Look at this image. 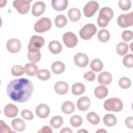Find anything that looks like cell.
Segmentation results:
<instances>
[{"label": "cell", "mask_w": 133, "mask_h": 133, "mask_svg": "<svg viewBox=\"0 0 133 133\" xmlns=\"http://www.w3.org/2000/svg\"><path fill=\"white\" fill-rule=\"evenodd\" d=\"M113 17V11L111 8L108 7L102 8L100 10L99 17L97 19L98 25L101 28L107 26Z\"/></svg>", "instance_id": "7a4b0ae2"}, {"label": "cell", "mask_w": 133, "mask_h": 133, "mask_svg": "<svg viewBox=\"0 0 133 133\" xmlns=\"http://www.w3.org/2000/svg\"><path fill=\"white\" fill-rule=\"evenodd\" d=\"M31 2L32 1L16 0L13 2V6L19 14H25L29 11L30 8V4Z\"/></svg>", "instance_id": "ba28073f"}, {"label": "cell", "mask_w": 133, "mask_h": 133, "mask_svg": "<svg viewBox=\"0 0 133 133\" xmlns=\"http://www.w3.org/2000/svg\"><path fill=\"white\" fill-rule=\"evenodd\" d=\"M103 64L101 60L99 59H95L90 63V68L95 72H99L103 69Z\"/></svg>", "instance_id": "f1b7e54d"}, {"label": "cell", "mask_w": 133, "mask_h": 133, "mask_svg": "<svg viewBox=\"0 0 133 133\" xmlns=\"http://www.w3.org/2000/svg\"><path fill=\"white\" fill-rule=\"evenodd\" d=\"M51 5L56 10L62 11L68 7V1L67 0H52Z\"/></svg>", "instance_id": "d6986e66"}, {"label": "cell", "mask_w": 133, "mask_h": 133, "mask_svg": "<svg viewBox=\"0 0 133 133\" xmlns=\"http://www.w3.org/2000/svg\"><path fill=\"white\" fill-rule=\"evenodd\" d=\"M51 27V21L47 17H43L38 20L34 24V31L38 33H43L48 31Z\"/></svg>", "instance_id": "8992f818"}, {"label": "cell", "mask_w": 133, "mask_h": 133, "mask_svg": "<svg viewBox=\"0 0 133 133\" xmlns=\"http://www.w3.org/2000/svg\"><path fill=\"white\" fill-rule=\"evenodd\" d=\"M68 17L71 21H77L81 17V11L78 9L71 8L68 11Z\"/></svg>", "instance_id": "cb8c5ba5"}, {"label": "cell", "mask_w": 133, "mask_h": 133, "mask_svg": "<svg viewBox=\"0 0 133 133\" xmlns=\"http://www.w3.org/2000/svg\"><path fill=\"white\" fill-rule=\"evenodd\" d=\"M74 103L70 101H66L63 102L61 107L62 112L65 114H71L75 110Z\"/></svg>", "instance_id": "484cf974"}, {"label": "cell", "mask_w": 133, "mask_h": 133, "mask_svg": "<svg viewBox=\"0 0 133 133\" xmlns=\"http://www.w3.org/2000/svg\"><path fill=\"white\" fill-rule=\"evenodd\" d=\"M91 101L90 99L84 96L81 97L77 102V105L78 109L81 111H86L90 107Z\"/></svg>", "instance_id": "2e32d148"}, {"label": "cell", "mask_w": 133, "mask_h": 133, "mask_svg": "<svg viewBox=\"0 0 133 133\" xmlns=\"http://www.w3.org/2000/svg\"><path fill=\"white\" fill-rule=\"evenodd\" d=\"M11 74L15 76H19L22 75L25 72L24 69L19 65H14L11 70Z\"/></svg>", "instance_id": "8d00e7d4"}, {"label": "cell", "mask_w": 133, "mask_h": 133, "mask_svg": "<svg viewBox=\"0 0 133 133\" xmlns=\"http://www.w3.org/2000/svg\"><path fill=\"white\" fill-rule=\"evenodd\" d=\"M109 32L105 29L101 30L98 33V38L101 42L105 43L108 42L110 39Z\"/></svg>", "instance_id": "f546056e"}, {"label": "cell", "mask_w": 133, "mask_h": 133, "mask_svg": "<svg viewBox=\"0 0 133 133\" xmlns=\"http://www.w3.org/2000/svg\"><path fill=\"white\" fill-rule=\"evenodd\" d=\"M62 38L64 44L69 48L74 47L78 42L76 36L72 32H68L64 33Z\"/></svg>", "instance_id": "30bf717a"}, {"label": "cell", "mask_w": 133, "mask_h": 133, "mask_svg": "<svg viewBox=\"0 0 133 133\" xmlns=\"http://www.w3.org/2000/svg\"><path fill=\"white\" fill-rule=\"evenodd\" d=\"M103 121L106 126L111 127L114 126L116 124L117 119L114 115L112 114H108L104 116Z\"/></svg>", "instance_id": "4316f807"}, {"label": "cell", "mask_w": 133, "mask_h": 133, "mask_svg": "<svg viewBox=\"0 0 133 133\" xmlns=\"http://www.w3.org/2000/svg\"><path fill=\"white\" fill-rule=\"evenodd\" d=\"M65 70V65L61 61H56L51 65V71L53 73L59 74L64 72Z\"/></svg>", "instance_id": "603a6c76"}, {"label": "cell", "mask_w": 133, "mask_h": 133, "mask_svg": "<svg viewBox=\"0 0 133 133\" xmlns=\"http://www.w3.org/2000/svg\"><path fill=\"white\" fill-rule=\"evenodd\" d=\"M96 77L95 73L92 71H88L85 73L84 75V78L87 81H92L95 80Z\"/></svg>", "instance_id": "f6af8a7d"}, {"label": "cell", "mask_w": 133, "mask_h": 133, "mask_svg": "<svg viewBox=\"0 0 133 133\" xmlns=\"http://www.w3.org/2000/svg\"><path fill=\"white\" fill-rule=\"evenodd\" d=\"M118 84L121 88L123 89H128L131 86V81L128 77H123L119 79Z\"/></svg>", "instance_id": "f35d334b"}, {"label": "cell", "mask_w": 133, "mask_h": 133, "mask_svg": "<svg viewBox=\"0 0 133 133\" xmlns=\"http://www.w3.org/2000/svg\"><path fill=\"white\" fill-rule=\"evenodd\" d=\"M88 132V131H86V130H79V131H77V132L78 133V132Z\"/></svg>", "instance_id": "f907efd6"}, {"label": "cell", "mask_w": 133, "mask_h": 133, "mask_svg": "<svg viewBox=\"0 0 133 133\" xmlns=\"http://www.w3.org/2000/svg\"><path fill=\"white\" fill-rule=\"evenodd\" d=\"M94 94L97 98L99 99H103L107 96L108 94V90L104 85L99 86L95 88Z\"/></svg>", "instance_id": "44dd1931"}, {"label": "cell", "mask_w": 133, "mask_h": 133, "mask_svg": "<svg viewBox=\"0 0 133 133\" xmlns=\"http://www.w3.org/2000/svg\"><path fill=\"white\" fill-rule=\"evenodd\" d=\"M83 120L81 117L77 115H75L72 116L70 118L71 125L75 127H77L81 126L82 124Z\"/></svg>", "instance_id": "74e56055"}, {"label": "cell", "mask_w": 133, "mask_h": 133, "mask_svg": "<svg viewBox=\"0 0 133 133\" xmlns=\"http://www.w3.org/2000/svg\"><path fill=\"white\" fill-rule=\"evenodd\" d=\"M55 91L59 95L65 94L69 89V85L65 82L60 81L57 82L54 86Z\"/></svg>", "instance_id": "e0dca14e"}, {"label": "cell", "mask_w": 133, "mask_h": 133, "mask_svg": "<svg viewBox=\"0 0 133 133\" xmlns=\"http://www.w3.org/2000/svg\"><path fill=\"white\" fill-rule=\"evenodd\" d=\"M67 23V19L63 15H59L55 18V24L60 28L64 27Z\"/></svg>", "instance_id": "d590c367"}, {"label": "cell", "mask_w": 133, "mask_h": 133, "mask_svg": "<svg viewBox=\"0 0 133 133\" xmlns=\"http://www.w3.org/2000/svg\"><path fill=\"white\" fill-rule=\"evenodd\" d=\"M36 75L39 79L42 81H46L50 77L51 74L48 70L41 69L37 71Z\"/></svg>", "instance_id": "e575fe53"}, {"label": "cell", "mask_w": 133, "mask_h": 133, "mask_svg": "<svg viewBox=\"0 0 133 133\" xmlns=\"http://www.w3.org/2000/svg\"><path fill=\"white\" fill-rule=\"evenodd\" d=\"M119 26L122 28H127L133 24V12L119 15L117 20Z\"/></svg>", "instance_id": "52a82bcc"}, {"label": "cell", "mask_w": 133, "mask_h": 133, "mask_svg": "<svg viewBox=\"0 0 133 133\" xmlns=\"http://www.w3.org/2000/svg\"><path fill=\"white\" fill-rule=\"evenodd\" d=\"M45 8L46 5L44 2L42 1L37 2L32 6V15L35 17L39 16L44 12Z\"/></svg>", "instance_id": "5bb4252c"}, {"label": "cell", "mask_w": 133, "mask_h": 133, "mask_svg": "<svg viewBox=\"0 0 133 133\" xmlns=\"http://www.w3.org/2000/svg\"><path fill=\"white\" fill-rule=\"evenodd\" d=\"M0 131L1 133L13 132V131L11 130L10 128L7 126L2 120H1L0 122Z\"/></svg>", "instance_id": "ee69618b"}, {"label": "cell", "mask_w": 133, "mask_h": 133, "mask_svg": "<svg viewBox=\"0 0 133 133\" xmlns=\"http://www.w3.org/2000/svg\"><path fill=\"white\" fill-rule=\"evenodd\" d=\"M74 61L77 66L83 68L87 65L89 62V59L86 54L78 52L74 57Z\"/></svg>", "instance_id": "7c38bea8"}, {"label": "cell", "mask_w": 133, "mask_h": 133, "mask_svg": "<svg viewBox=\"0 0 133 133\" xmlns=\"http://www.w3.org/2000/svg\"><path fill=\"white\" fill-rule=\"evenodd\" d=\"M99 8V4L96 1H90L87 3L83 8L84 15L88 18L92 17Z\"/></svg>", "instance_id": "9c48e42d"}, {"label": "cell", "mask_w": 133, "mask_h": 133, "mask_svg": "<svg viewBox=\"0 0 133 133\" xmlns=\"http://www.w3.org/2000/svg\"><path fill=\"white\" fill-rule=\"evenodd\" d=\"M45 40L43 37L37 35L32 36L28 47L29 52H35L39 50L43 46Z\"/></svg>", "instance_id": "277c9868"}, {"label": "cell", "mask_w": 133, "mask_h": 133, "mask_svg": "<svg viewBox=\"0 0 133 133\" xmlns=\"http://www.w3.org/2000/svg\"><path fill=\"white\" fill-rule=\"evenodd\" d=\"M48 48L50 51L54 54L60 53L62 50L61 44L57 41H52L48 45Z\"/></svg>", "instance_id": "7402d4cb"}, {"label": "cell", "mask_w": 133, "mask_h": 133, "mask_svg": "<svg viewBox=\"0 0 133 133\" xmlns=\"http://www.w3.org/2000/svg\"><path fill=\"white\" fill-rule=\"evenodd\" d=\"M118 5L123 10H129L131 6V3L129 0H120L118 2Z\"/></svg>", "instance_id": "60d3db41"}, {"label": "cell", "mask_w": 133, "mask_h": 133, "mask_svg": "<svg viewBox=\"0 0 133 133\" xmlns=\"http://www.w3.org/2000/svg\"><path fill=\"white\" fill-rule=\"evenodd\" d=\"M85 90V86L80 83H76L72 87V92L74 95H80L84 93Z\"/></svg>", "instance_id": "83f0119b"}, {"label": "cell", "mask_w": 133, "mask_h": 133, "mask_svg": "<svg viewBox=\"0 0 133 133\" xmlns=\"http://www.w3.org/2000/svg\"><path fill=\"white\" fill-rule=\"evenodd\" d=\"M4 112L6 116L12 118L17 116L18 113V109L15 105L10 103L6 105L4 108Z\"/></svg>", "instance_id": "9a60e30c"}, {"label": "cell", "mask_w": 133, "mask_h": 133, "mask_svg": "<svg viewBox=\"0 0 133 133\" xmlns=\"http://www.w3.org/2000/svg\"><path fill=\"white\" fill-rule=\"evenodd\" d=\"M123 62L124 65L127 68H132L133 66V55L131 54L127 55L123 58Z\"/></svg>", "instance_id": "ab89813d"}, {"label": "cell", "mask_w": 133, "mask_h": 133, "mask_svg": "<svg viewBox=\"0 0 133 133\" xmlns=\"http://www.w3.org/2000/svg\"><path fill=\"white\" fill-rule=\"evenodd\" d=\"M41 54L39 50L35 52H28V57L29 60L33 63L38 62L41 59Z\"/></svg>", "instance_id": "d6a6232c"}, {"label": "cell", "mask_w": 133, "mask_h": 133, "mask_svg": "<svg viewBox=\"0 0 133 133\" xmlns=\"http://www.w3.org/2000/svg\"><path fill=\"white\" fill-rule=\"evenodd\" d=\"M33 91V85L31 81L24 78L11 81L7 87L9 98L19 103L26 101L31 97Z\"/></svg>", "instance_id": "6da1fadb"}, {"label": "cell", "mask_w": 133, "mask_h": 133, "mask_svg": "<svg viewBox=\"0 0 133 133\" xmlns=\"http://www.w3.org/2000/svg\"><path fill=\"white\" fill-rule=\"evenodd\" d=\"M6 47L10 52L16 53L21 49V44L18 39L11 38L7 41Z\"/></svg>", "instance_id": "8fae6325"}, {"label": "cell", "mask_w": 133, "mask_h": 133, "mask_svg": "<svg viewBox=\"0 0 133 133\" xmlns=\"http://www.w3.org/2000/svg\"><path fill=\"white\" fill-rule=\"evenodd\" d=\"M63 122V118L60 116H55L50 121L51 126L54 128H58L61 126Z\"/></svg>", "instance_id": "4dcf8cb0"}, {"label": "cell", "mask_w": 133, "mask_h": 133, "mask_svg": "<svg viewBox=\"0 0 133 133\" xmlns=\"http://www.w3.org/2000/svg\"><path fill=\"white\" fill-rule=\"evenodd\" d=\"M97 30V28L94 24H87L79 31L80 37L84 40L89 39L96 33Z\"/></svg>", "instance_id": "5b68a950"}, {"label": "cell", "mask_w": 133, "mask_h": 133, "mask_svg": "<svg viewBox=\"0 0 133 133\" xmlns=\"http://www.w3.org/2000/svg\"><path fill=\"white\" fill-rule=\"evenodd\" d=\"M35 112L39 117L42 118H46L50 113V108L47 104L42 103L36 107Z\"/></svg>", "instance_id": "4fadbf2b"}, {"label": "cell", "mask_w": 133, "mask_h": 133, "mask_svg": "<svg viewBox=\"0 0 133 133\" xmlns=\"http://www.w3.org/2000/svg\"><path fill=\"white\" fill-rule=\"evenodd\" d=\"M125 124L127 127L130 129L133 128V117L132 116L128 117L126 119Z\"/></svg>", "instance_id": "bcb514c9"}, {"label": "cell", "mask_w": 133, "mask_h": 133, "mask_svg": "<svg viewBox=\"0 0 133 133\" xmlns=\"http://www.w3.org/2000/svg\"><path fill=\"white\" fill-rule=\"evenodd\" d=\"M128 50V45L125 42H121L117 44L116 51L120 56H124L127 54Z\"/></svg>", "instance_id": "1f68e13d"}, {"label": "cell", "mask_w": 133, "mask_h": 133, "mask_svg": "<svg viewBox=\"0 0 133 133\" xmlns=\"http://www.w3.org/2000/svg\"><path fill=\"white\" fill-rule=\"evenodd\" d=\"M38 132H42V133H52V131L51 130V128L48 126H44L40 130L38 131Z\"/></svg>", "instance_id": "7dc6e473"}, {"label": "cell", "mask_w": 133, "mask_h": 133, "mask_svg": "<svg viewBox=\"0 0 133 133\" xmlns=\"http://www.w3.org/2000/svg\"><path fill=\"white\" fill-rule=\"evenodd\" d=\"M11 126L13 129L18 131H22L25 128L24 122L20 118H15L11 121Z\"/></svg>", "instance_id": "ffe728a7"}, {"label": "cell", "mask_w": 133, "mask_h": 133, "mask_svg": "<svg viewBox=\"0 0 133 133\" xmlns=\"http://www.w3.org/2000/svg\"><path fill=\"white\" fill-rule=\"evenodd\" d=\"M112 80V76L109 72H103L99 74L98 77V82L103 85L109 84Z\"/></svg>", "instance_id": "ac0fdd59"}, {"label": "cell", "mask_w": 133, "mask_h": 133, "mask_svg": "<svg viewBox=\"0 0 133 133\" xmlns=\"http://www.w3.org/2000/svg\"><path fill=\"white\" fill-rule=\"evenodd\" d=\"M87 119L89 122L93 125H97L100 122V117L94 112H90L87 114Z\"/></svg>", "instance_id": "836d02e7"}, {"label": "cell", "mask_w": 133, "mask_h": 133, "mask_svg": "<svg viewBox=\"0 0 133 133\" xmlns=\"http://www.w3.org/2000/svg\"><path fill=\"white\" fill-rule=\"evenodd\" d=\"M24 69L26 74L29 76L35 75L38 71V69L36 65L33 63H26Z\"/></svg>", "instance_id": "d4e9b609"}, {"label": "cell", "mask_w": 133, "mask_h": 133, "mask_svg": "<svg viewBox=\"0 0 133 133\" xmlns=\"http://www.w3.org/2000/svg\"><path fill=\"white\" fill-rule=\"evenodd\" d=\"M21 116L22 117L26 120H32L34 115L32 112L29 110H23L21 112Z\"/></svg>", "instance_id": "7bdbcfd3"}, {"label": "cell", "mask_w": 133, "mask_h": 133, "mask_svg": "<svg viewBox=\"0 0 133 133\" xmlns=\"http://www.w3.org/2000/svg\"><path fill=\"white\" fill-rule=\"evenodd\" d=\"M107 132V131L106 130H103V129H101V130H98L97 131V132Z\"/></svg>", "instance_id": "681fc988"}, {"label": "cell", "mask_w": 133, "mask_h": 133, "mask_svg": "<svg viewBox=\"0 0 133 133\" xmlns=\"http://www.w3.org/2000/svg\"><path fill=\"white\" fill-rule=\"evenodd\" d=\"M72 133L73 131L72 130H71V129H70L68 127H65L63 128L61 131H60V133Z\"/></svg>", "instance_id": "c3c4849f"}, {"label": "cell", "mask_w": 133, "mask_h": 133, "mask_svg": "<svg viewBox=\"0 0 133 133\" xmlns=\"http://www.w3.org/2000/svg\"><path fill=\"white\" fill-rule=\"evenodd\" d=\"M122 37L123 39L125 42H128L132 39L133 33L131 31L126 30L122 33Z\"/></svg>", "instance_id": "b9f144b4"}, {"label": "cell", "mask_w": 133, "mask_h": 133, "mask_svg": "<svg viewBox=\"0 0 133 133\" xmlns=\"http://www.w3.org/2000/svg\"><path fill=\"white\" fill-rule=\"evenodd\" d=\"M122 101L117 98H111L107 99L104 102V109L109 111L119 112L123 109Z\"/></svg>", "instance_id": "3957f363"}]
</instances>
